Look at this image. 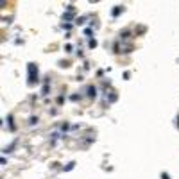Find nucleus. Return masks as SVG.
Returning <instances> with one entry per match:
<instances>
[{"label": "nucleus", "mask_w": 179, "mask_h": 179, "mask_svg": "<svg viewBox=\"0 0 179 179\" xmlns=\"http://www.w3.org/2000/svg\"><path fill=\"white\" fill-rule=\"evenodd\" d=\"M27 81H29V84H38V66H36V63H29V66H27Z\"/></svg>", "instance_id": "nucleus-1"}, {"label": "nucleus", "mask_w": 179, "mask_h": 179, "mask_svg": "<svg viewBox=\"0 0 179 179\" xmlns=\"http://www.w3.org/2000/svg\"><path fill=\"white\" fill-rule=\"evenodd\" d=\"M74 18H75V13H74V11H72V13H70V11H66V13L63 14L65 23H72V22H74Z\"/></svg>", "instance_id": "nucleus-2"}, {"label": "nucleus", "mask_w": 179, "mask_h": 179, "mask_svg": "<svg viewBox=\"0 0 179 179\" xmlns=\"http://www.w3.org/2000/svg\"><path fill=\"white\" fill-rule=\"evenodd\" d=\"M7 124H9V131H14V129H16L14 120H13V115H9V117H7Z\"/></svg>", "instance_id": "nucleus-3"}, {"label": "nucleus", "mask_w": 179, "mask_h": 179, "mask_svg": "<svg viewBox=\"0 0 179 179\" xmlns=\"http://www.w3.org/2000/svg\"><path fill=\"white\" fill-rule=\"evenodd\" d=\"M122 11H124V7H122V5H118V7H113V11H111V14H113V16H118V14H120Z\"/></svg>", "instance_id": "nucleus-4"}, {"label": "nucleus", "mask_w": 179, "mask_h": 179, "mask_svg": "<svg viewBox=\"0 0 179 179\" xmlns=\"http://www.w3.org/2000/svg\"><path fill=\"white\" fill-rule=\"evenodd\" d=\"M16 143H18V142H13V143H11L9 147H5V149H4V154H7V152H11V151H13V149L16 147Z\"/></svg>", "instance_id": "nucleus-5"}, {"label": "nucleus", "mask_w": 179, "mask_h": 179, "mask_svg": "<svg viewBox=\"0 0 179 179\" xmlns=\"http://www.w3.org/2000/svg\"><path fill=\"white\" fill-rule=\"evenodd\" d=\"M95 93H97V91H95V88H93V86H90V88H88V95L93 99V97H95Z\"/></svg>", "instance_id": "nucleus-6"}, {"label": "nucleus", "mask_w": 179, "mask_h": 179, "mask_svg": "<svg viewBox=\"0 0 179 179\" xmlns=\"http://www.w3.org/2000/svg\"><path fill=\"white\" fill-rule=\"evenodd\" d=\"M74 167H75V163H74V161H72V163H68V165H66V167H65V169H63V170H65V172H70V170H72V169H74Z\"/></svg>", "instance_id": "nucleus-7"}, {"label": "nucleus", "mask_w": 179, "mask_h": 179, "mask_svg": "<svg viewBox=\"0 0 179 179\" xmlns=\"http://www.w3.org/2000/svg\"><path fill=\"white\" fill-rule=\"evenodd\" d=\"M84 22H86V16H81V18H77V22H75V23H77V25H81V23H84Z\"/></svg>", "instance_id": "nucleus-8"}, {"label": "nucleus", "mask_w": 179, "mask_h": 179, "mask_svg": "<svg viewBox=\"0 0 179 179\" xmlns=\"http://www.w3.org/2000/svg\"><path fill=\"white\" fill-rule=\"evenodd\" d=\"M117 100V93H109V102H115Z\"/></svg>", "instance_id": "nucleus-9"}, {"label": "nucleus", "mask_w": 179, "mask_h": 179, "mask_svg": "<svg viewBox=\"0 0 179 179\" xmlns=\"http://www.w3.org/2000/svg\"><path fill=\"white\" fill-rule=\"evenodd\" d=\"M72 27H74V25H72V23H63V29H66V30H70V29H72Z\"/></svg>", "instance_id": "nucleus-10"}, {"label": "nucleus", "mask_w": 179, "mask_h": 179, "mask_svg": "<svg viewBox=\"0 0 179 179\" xmlns=\"http://www.w3.org/2000/svg\"><path fill=\"white\" fill-rule=\"evenodd\" d=\"M97 47V41L95 39H90V48H95Z\"/></svg>", "instance_id": "nucleus-11"}, {"label": "nucleus", "mask_w": 179, "mask_h": 179, "mask_svg": "<svg viewBox=\"0 0 179 179\" xmlns=\"http://www.w3.org/2000/svg\"><path fill=\"white\" fill-rule=\"evenodd\" d=\"M129 34H131V32H129L127 29H126V30H122V38H126V36H129Z\"/></svg>", "instance_id": "nucleus-12"}, {"label": "nucleus", "mask_w": 179, "mask_h": 179, "mask_svg": "<svg viewBox=\"0 0 179 179\" xmlns=\"http://www.w3.org/2000/svg\"><path fill=\"white\" fill-rule=\"evenodd\" d=\"M30 124H32V126H34V124H38V118H36V117H32V118H30Z\"/></svg>", "instance_id": "nucleus-13"}, {"label": "nucleus", "mask_w": 179, "mask_h": 179, "mask_svg": "<svg viewBox=\"0 0 179 179\" xmlns=\"http://www.w3.org/2000/svg\"><path fill=\"white\" fill-rule=\"evenodd\" d=\"M161 179H170V178H169V174H161Z\"/></svg>", "instance_id": "nucleus-14"}, {"label": "nucleus", "mask_w": 179, "mask_h": 179, "mask_svg": "<svg viewBox=\"0 0 179 179\" xmlns=\"http://www.w3.org/2000/svg\"><path fill=\"white\" fill-rule=\"evenodd\" d=\"M178 127H179V117H178Z\"/></svg>", "instance_id": "nucleus-15"}]
</instances>
